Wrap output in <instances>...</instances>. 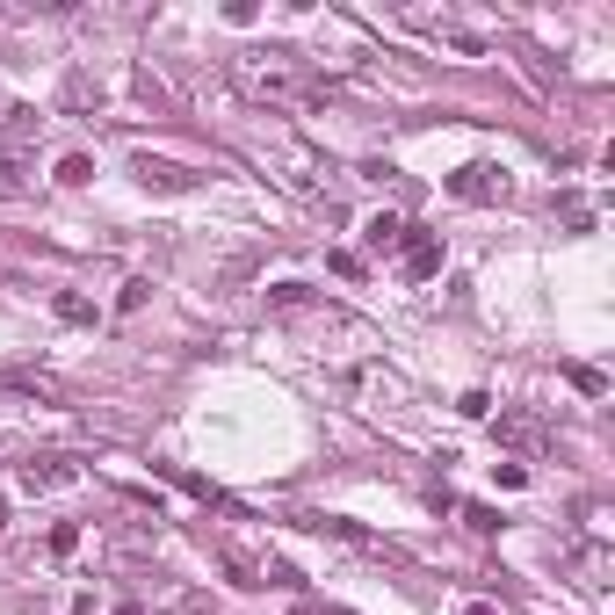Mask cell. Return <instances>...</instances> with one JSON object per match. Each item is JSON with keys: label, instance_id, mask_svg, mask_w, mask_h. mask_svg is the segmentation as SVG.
<instances>
[{"label": "cell", "instance_id": "obj_1", "mask_svg": "<svg viewBox=\"0 0 615 615\" xmlns=\"http://www.w3.org/2000/svg\"><path fill=\"white\" fill-rule=\"evenodd\" d=\"M232 80H239L254 102H297V95H304L297 51H239V58H232Z\"/></svg>", "mask_w": 615, "mask_h": 615}, {"label": "cell", "instance_id": "obj_2", "mask_svg": "<svg viewBox=\"0 0 615 615\" xmlns=\"http://www.w3.org/2000/svg\"><path fill=\"white\" fill-rule=\"evenodd\" d=\"M138 174V189H160V196H181V189H196V167H181V160H160V152H138L131 160Z\"/></svg>", "mask_w": 615, "mask_h": 615}, {"label": "cell", "instance_id": "obj_3", "mask_svg": "<svg viewBox=\"0 0 615 615\" xmlns=\"http://www.w3.org/2000/svg\"><path fill=\"white\" fill-rule=\"evenodd\" d=\"M449 196H464V203H500V196H507V174L485 167V160H471V167L449 174Z\"/></svg>", "mask_w": 615, "mask_h": 615}, {"label": "cell", "instance_id": "obj_4", "mask_svg": "<svg viewBox=\"0 0 615 615\" xmlns=\"http://www.w3.org/2000/svg\"><path fill=\"white\" fill-rule=\"evenodd\" d=\"M15 478H22V492H58V485H80V464L73 456H29Z\"/></svg>", "mask_w": 615, "mask_h": 615}, {"label": "cell", "instance_id": "obj_5", "mask_svg": "<svg viewBox=\"0 0 615 615\" xmlns=\"http://www.w3.org/2000/svg\"><path fill=\"white\" fill-rule=\"evenodd\" d=\"M398 254H406V275H413V283L442 275V239H435V232H406V246H398Z\"/></svg>", "mask_w": 615, "mask_h": 615}, {"label": "cell", "instance_id": "obj_6", "mask_svg": "<svg viewBox=\"0 0 615 615\" xmlns=\"http://www.w3.org/2000/svg\"><path fill=\"white\" fill-rule=\"evenodd\" d=\"M406 218H398V210H377V218H369L362 225V246H369V254H398V246H406Z\"/></svg>", "mask_w": 615, "mask_h": 615}, {"label": "cell", "instance_id": "obj_7", "mask_svg": "<svg viewBox=\"0 0 615 615\" xmlns=\"http://www.w3.org/2000/svg\"><path fill=\"white\" fill-rule=\"evenodd\" d=\"M492 435H500L507 449H550V427H536V420H514V413H507L500 427H492Z\"/></svg>", "mask_w": 615, "mask_h": 615}, {"label": "cell", "instance_id": "obj_8", "mask_svg": "<svg viewBox=\"0 0 615 615\" xmlns=\"http://www.w3.org/2000/svg\"><path fill=\"white\" fill-rule=\"evenodd\" d=\"M268 312H283V319H297V312H319V297L304 290V283H275V290H268Z\"/></svg>", "mask_w": 615, "mask_h": 615}, {"label": "cell", "instance_id": "obj_9", "mask_svg": "<svg viewBox=\"0 0 615 615\" xmlns=\"http://www.w3.org/2000/svg\"><path fill=\"white\" fill-rule=\"evenodd\" d=\"M51 312L66 319V326H95V304H87L80 290H58V297H51Z\"/></svg>", "mask_w": 615, "mask_h": 615}, {"label": "cell", "instance_id": "obj_10", "mask_svg": "<svg viewBox=\"0 0 615 615\" xmlns=\"http://www.w3.org/2000/svg\"><path fill=\"white\" fill-rule=\"evenodd\" d=\"M58 181H66V189H87V181H95V160H87V152H66V160H58Z\"/></svg>", "mask_w": 615, "mask_h": 615}, {"label": "cell", "instance_id": "obj_11", "mask_svg": "<svg viewBox=\"0 0 615 615\" xmlns=\"http://www.w3.org/2000/svg\"><path fill=\"white\" fill-rule=\"evenodd\" d=\"M0 181H29V152L15 138H0Z\"/></svg>", "mask_w": 615, "mask_h": 615}, {"label": "cell", "instance_id": "obj_12", "mask_svg": "<svg viewBox=\"0 0 615 615\" xmlns=\"http://www.w3.org/2000/svg\"><path fill=\"white\" fill-rule=\"evenodd\" d=\"M152 297V275H131V283L116 290V312H138V304Z\"/></svg>", "mask_w": 615, "mask_h": 615}, {"label": "cell", "instance_id": "obj_13", "mask_svg": "<svg viewBox=\"0 0 615 615\" xmlns=\"http://www.w3.org/2000/svg\"><path fill=\"white\" fill-rule=\"evenodd\" d=\"M73 550H80V529H73V521H58V529H51V558H73Z\"/></svg>", "mask_w": 615, "mask_h": 615}, {"label": "cell", "instance_id": "obj_14", "mask_svg": "<svg viewBox=\"0 0 615 615\" xmlns=\"http://www.w3.org/2000/svg\"><path fill=\"white\" fill-rule=\"evenodd\" d=\"M464 521H471L478 536H492V529H500V514H492V507H464Z\"/></svg>", "mask_w": 615, "mask_h": 615}, {"label": "cell", "instance_id": "obj_15", "mask_svg": "<svg viewBox=\"0 0 615 615\" xmlns=\"http://www.w3.org/2000/svg\"><path fill=\"white\" fill-rule=\"evenodd\" d=\"M492 478H500L507 492H521V485H529V471H521V464H492Z\"/></svg>", "mask_w": 615, "mask_h": 615}, {"label": "cell", "instance_id": "obj_16", "mask_svg": "<svg viewBox=\"0 0 615 615\" xmlns=\"http://www.w3.org/2000/svg\"><path fill=\"white\" fill-rule=\"evenodd\" d=\"M464 615H500V608H492V601H471V608H464Z\"/></svg>", "mask_w": 615, "mask_h": 615}, {"label": "cell", "instance_id": "obj_17", "mask_svg": "<svg viewBox=\"0 0 615 615\" xmlns=\"http://www.w3.org/2000/svg\"><path fill=\"white\" fill-rule=\"evenodd\" d=\"M0 116H15V102H8V95H0Z\"/></svg>", "mask_w": 615, "mask_h": 615}, {"label": "cell", "instance_id": "obj_18", "mask_svg": "<svg viewBox=\"0 0 615 615\" xmlns=\"http://www.w3.org/2000/svg\"><path fill=\"white\" fill-rule=\"evenodd\" d=\"M116 615H145V608H131V601H123V608H116Z\"/></svg>", "mask_w": 615, "mask_h": 615}, {"label": "cell", "instance_id": "obj_19", "mask_svg": "<svg viewBox=\"0 0 615 615\" xmlns=\"http://www.w3.org/2000/svg\"><path fill=\"white\" fill-rule=\"evenodd\" d=\"M0 529H8V500H0Z\"/></svg>", "mask_w": 615, "mask_h": 615}, {"label": "cell", "instance_id": "obj_20", "mask_svg": "<svg viewBox=\"0 0 615 615\" xmlns=\"http://www.w3.org/2000/svg\"><path fill=\"white\" fill-rule=\"evenodd\" d=\"M333 615H355V608H333Z\"/></svg>", "mask_w": 615, "mask_h": 615}, {"label": "cell", "instance_id": "obj_21", "mask_svg": "<svg viewBox=\"0 0 615 615\" xmlns=\"http://www.w3.org/2000/svg\"><path fill=\"white\" fill-rule=\"evenodd\" d=\"M297 615H312V608H297Z\"/></svg>", "mask_w": 615, "mask_h": 615}]
</instances>
